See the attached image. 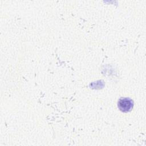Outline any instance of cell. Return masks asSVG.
<instances>
[{"instance_id":"obj_1","label":"cell","mask_w":146,"mask_h":146,"mask_svg":"<svg viewBox=\"0 0 146 146\" xmlns=\"http://www.w3.org/2000/svg\"><path fill=\"white\" fill-rule=\"evenodd\" d=\"M133 107V102L129 98H120L117 102V107L123 112H128L132 110Z\"/></svg>"}]
</instances>
